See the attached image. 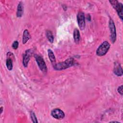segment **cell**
Returning <instances> with one entry per match:
<instances>
[{
  "label": "cell",
  "instance_id": "cell-1",
  "mask_svg": "<svg viewBox=\"0 0 123 123\" xmlns=\"http://www.w3.org/2000/svg\"><path fill=\"white\" fill-rule=\"evenodd\" d=\"M74 63L75 61L74 59L72 57H70L63 62L56 63L53 65V68L58 71L63 70L73 66L74 64Z\"/></svg>",
  "mask_w": 123,
  "mask_h": 123
},
{
  "label": "cell",
  "instance_id": "cell-2",
  "mask_svg": "<svg viewBox=\"0 0 123 123\" xmlns=\"http://www.w3.org/2000/svg\"><path fill=\"white\" fill-rule=\"evenodd\" d=\"M110 46V44L107 41H104L98 48L96 50V54L98 56L105 55L109 51Z\"/></svg>",
  "mask_w": 123,
  "mask_h": 123
},
{
  "label": "cell",
  "instance_id": "cell-3",
  "mask_svg": "<svg viewBox=\"0 0 123 123\" xmlns=\"http://www.w3.org/2000/svg\"><path fill=\"white\" fill-rule=\"evenodd\" d=\"M113 7V8L116 11L119 17V18L123 20V4L119 2L118 0H110L109 1Z\"/></svg>",
  "mask_w": 123,
  "mask_h": 123
},
{
  "label": "cell",
  "instance_id": "cell-4",
  "mask_svg": "<svg viewBox=\"0 0 123 123\" xmlns=\"http://www.w3.org/2000/svg\"><path fill=\"white\" fill-rule=\"evenodd\" d=\"M109 27L110 32V39L112 43L116 40V29L115 24L112 19H110L109 22Z\"/></svg>",
  "mask_w": 123,
  "mask_h": 123
},
{
  "label": "cell",
  "instance_id": "cell-5",
  "mask_svg": "<svg viewBox=\"0 0 123 123\" xmlns=\"http://www.w3.org/2000/svg\"><path fill=\"white\" fill-rule=\"evenodd\" d=\"M35 59L40 70L44 73H46L47 72V67L43 58L41 56L36 55Z\"/></svg>",
  "mask_w": 123,
  "mask_h": 123
},
{
  "label": "cell",
  "instance_id": "cell-6",
  "mask_svg": "<svg viewBox=\"0 0 123 123\" xmlns=\"http://www.w3.org/2000/svg\"><path fill=\"white\" fill-rule=\"evenodd\" d=\"M77 21L79 28L81 30H84L86 26L85 17L84 13L82 12H80L78 13L77 15Z\"/></svg>",
  "mask_w": 123,
  "mask_h": 123
},
{
  "label": "cell",
  "instance_id": "cell-7",
  "mask_svg": "<svg viewBox=\"0 0 123 123\" xmlns=\"http://www.w3.org/2000/svg\"><path fill=\"white\" fill-rule=\"evenodd\" d=\"M51 115L55 119L61 120L65 117L64 112L59 108H56L52 110L51 112Z\"/></svg>",
  "mask_w": 123,
  "mask_h": 123
},
{
  "label": "cell",
  "instance_id": "cell-8",
  "mask_svg": "<svg viewBox=\"0 0 123 123\" xmlns=\"http://www.w3.org/2000/svg\"><path fill=\"white\" fill-rule=\"evenodd\" d=\"M32 54V51L31 49H27L23 55V64L25 67H27L30 60V57Z\"/></svg>",
  "mask_w": 123,
  "mask_h": 123
},
{
  "label": "cell",
  "instance_id": "cell-9",
  "mask_svg": "<svg viewBox=\"0 0 123 123\" xmlns=\"http://www.w3.org/2000/svg\"><path fill=\"white\" fill-rule=\"evenodd\" d=\"M113 73L115 75L118 76H121L123 75L122 68L120 64L118 62H116L115 63L113 69Z\"/></svg>",
  "mask_w": 123,
  "mask_h": 123
},
{
  "label": "cell",
  "instance_id": "cell-10",
  "mask_svg": "<svg viewBox=\"0 0 123 123\" xmlns=\"http://www.w3.org/2000/svg\"><path fill=\"white\" fill-rule=\"evenodd\" d=\"M24 12V5L22 1H20L18 4L17 12H16V16L17 17H21L23 14Z\"/></svg>",
  "mask_w": 123,
  "mask_h": 123
},
{
  "label": "cell",
  "instance_id": "cell-11",
  "mask_svg": "<svg viewBox=\"0 0 123 123\" xmlns=\"http://www.w3.org/2000/svg\"><path fill=\"white\" fill-rule=\"evenodd\" d=\"M48 55L51 63L53 66L56 64V59H55V56L54 54V53L51 50V49H48Z\"/></svg>",
  "mask_w": 123,
  "mask_h": 123
},
{
  "label": "cell",
  "instance_id": "cell-12",
  "mask_svg": "<svg viewBox=\"0 0 123 123\" xmlns=\"http://www.w3.org/2000/svg\"><path fill=\"white\" fill-rule=\"evenodd\" d=\"M30 38V35L28 30L25 29L23 33V37H22V43L23 44H25Z\"/></svg>",
  "mask_w": 123,
  "mask_h": 123
},
{
  "label": "cell",
  "instance_id": "cell-13",
  "mask_svg": "<svg viewBox=\"0 0 123 123\" xmlns=\"http://www.w3.org/2000/svg\"><path fill=\"white\" fill-rule=\"evenodd\" d=\"M73 37H74V42L76 43H78L79 42L80 39V32L78 29L75 28L74 29V33H73Z\"/></svg>",
  "mask_w": 123,
  "mask_h": 123
},
{
  "label": "cell",
  "instance_id": "cell-14",
  "mask_svg": "<svg viewBox=\"0 0 123 123\" xmlns=\"http://www.w3.org/2000/svg\"><path fill=\"white\" fill-rule=\"evenodd\" d=\"M6 67L8 70L11 71L12 69V68H13L12 61L10 57H8V58L6 59Z\"/></svg>",
  "mask_w": 123,
  "mask_h": 123
},
{
  "label": "cell",
  "instance_id": "cell-15",
  "mask_svg": "<svg viewBox=\"0 0 123 123\" xmlns=\"http://www.w3.org/2000/svg\"><path fill=\"white\" fill-rule=\"evenodd\" d=\"M46 37L49 40V41L50 43H53L54 41V37L52 35V32L50 30H47L46 31Z\"/></svg>",
  "mask_w": 123,
  "mask_h": 123
},
{
  "label": "cell",
  "instance_id": "cell-16",
  "mask_svg": "<svg viewBox=\"0 0 123 123\" xmlns=\"http://www.w3.org/2000/svg\"><path fill=\"white\" fill-rule=\"evenodd\" d=\"M30 117H31V119L32 121V122L33 123H38V121L37 120V118L36 117V116L35 115V113L31 111L30 112Z\"/></svg>",
  "mask_w": 123,
  "mask_h": 123
},
{
  "label": "cell",
  "instance_id": "cell-17",
  "mask_svg": "<svg viewBox=\"0 0 123 123\" xmlns=\"http://www.w3.org/2000/svg\"><path fill=\"white\" fill-rule=\"evenodd\" d=\"M18 45H19L18 42L17 41H14L12 44V48L14 49H16L18 47Z\"/></svg>",
  "mask_w": 123,
  "mask_h": 123
},
{
  "label": "cell",
  "instance_id": "cell-18",
  "mask_svg": "<svg viewBox=\"0 0 123 123\" xmlns=\"http://www.w3.org/2000/svg\"><path fill=\"white\" fill-rule=\"evenodd\" d=\"M117 91L118 92V93L121 95H123V85H121L120 86H119L118 88H117Z\"/></svg>",
  "mask_w": 123,
  "mask_h": 123
},
{
  "label": "cell",
  "instance_id": "cell-19",
  "mask_svg": "<svg viewBox=\"0 0 123 123\" xmlns=\"http://www.w3.org/2000/svg\"><path fill=\"white\" fill-rule=\"evenodd\" d=\"M2 111H3V107H0V114L2 113Z\"/></svg>",
  "mask_w": 123,
  "mask_h": 123
}]
</instances>
